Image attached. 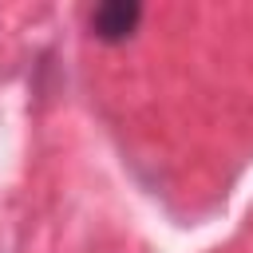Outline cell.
Segmentation results:
<instances>
[{"instance_id": "cell-1", "label": "cell", "mask_w": 253, "mask_h": 253, "mask_svg": "<svg viewBox=\"0 0 253 253\" xmlns=\"http://www.w3.org/2000/svg\"><path fill=\"white\" fill-rule=\"evenodd\" d=\"M138 20H142V8L134 4V0H107V4H99L95 12H91V36L95 40H103V43H123L134 28H138Z\"/></svg>"}]
</instances>
